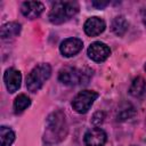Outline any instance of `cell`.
<instances>
[{
    "instance_id": "6da1fadb",
    "label": "cell",
    "mask_w": 146,
    "mask_h": 146,
    "mask_svg": "<svg viewBox=\"0 0 146 146\" xmlns=\"http://www.w3.org/2000/svg\"><path fill=\"white\" fill-rule=\"evenodd\" d=\"M67 135V123L65 119V114L62 111L52 112L46 121V132L44 139L48 143L56 144L65 139Z\"/></svg>"
},
{
    "instance_id": "7a4b0ae2",
    "label": "cell",
    "mask_w": 146,
    "mask_h": 146,
    "mask_svg": "<svg viewBox=\"0 0 146 146\" xmlns=\"http://www.w3.org/2000/svg\"><path fill=\"white\" fill-rule=\"evenodd\" d=\"M79 11L76 1H55L48 14V18L52 24H62L68 21Z\"/></svg>"
},
{
    "instance_id": "3957f363",
    "label": "cell",
    "mask_w": 146,
    "mask_h": 146,
    "mask_svg": "<svg viewBox=\"0 0 146 146\" xmlns=\"http://www.w3.org/2000/svg\"><path fill=\"white\" fill-rule=\"evenodd\" d=\"M92 75V71L90 68H78L67 66L59 71L58 79L62 83L66 86H76L80 83H87Z\"/></svg>"
},
{
    "instance_id": "277c9868",
    "label": "cell",
    "mask_w": 146,
    "mask_h": 146,
    "mask_svg": "<svg viewBox=\"0 0 146 146\" xmlns=\"http://www.w3.org/2000/svg\"><path fill=\"white\" fill-rule=\"evenodd\" d=\"M51 75V67L49 64L42 63L36 65L26 76V88L31 92L38 91L43 83L50 78Z\"/></svg>"
},
{
    "instance_id": "5b68a950",
    "label": "cell",
    "mask_w": 146,
    "mask_h": 146,
    "mask_svg": "<svg viewBox=\"0 0 146 146\" xmlns=\"http://www.w3.org/2000/svg\"><path fill=\"white\" fill-rule=\"evenodd\" d=\"M97 98H98V94L96 91L82 90L72 100V107L76 113L84 114L90 110V107L92 106L94 102Z\"/></svg>"
},
{
    "instance_id": "8992f818",
    "label": "cell",
    "mask_w": 146,
    "mask_h": 146,
    "mask_svg": "<svg viewBox=\"0 0 146 146\" xmlns=\"http://www.w3.org/2000/svg\"><path fill=\"white\" fill-rule=\"evenodd\" d=\"M89 58H91L94 62L97 63H102L104 60H106L110 55H111V49L107 44H105L104 42L100 41H96L94 43H91L87 50Z\"/></svg>"
},
{
    "instance_id": "52a82bcc",
    "label": "cell",
    "mask_w": 146,
    "mask_h": 146,
    "mask_svg": "<svg viewBox=\"0 0 146 146\" xmlns=\"http://www.w3.org/2000/svg\"><path fill=\"white\" fill-rule=\"evenodd\" d=\"M107 140L106 132L100 128H94L86 132L83 141L86 146H104Z\"/></svg>"
},
{
    "instance_id": "ba28073f",
    "label": "cell",
    "mask_w": 146,
    "mask_h": 146,
    "mask_svg": "<svg viewBox=\"0 0 146 146\" xmlns=\"http://www.w3.org/2000/svg\"><path fill=\"white\" fill-rule=\"evenodd\" d=\"M82 47H83V42H82L81 39H79V38H68V39H65L60 43L59 50H60L63 56L72 57V56H75L78 52H80Z\"/></svg>"
},
{
    "instance_id": "9c48e42d",
    "label": "cell",
    "mask_w": 146,
    "mask_h": 146,
    "mask_svg": "<svg viewBox=\"0 0 146 146\" xmlns=\"http://www.w3.org/2000/svg\"><path fill=\"white\" fill-rule=\"evenodd\" d=\"M105 27H106L105 21L97 16L88 18L83 25V30H84L86 34L89 36H96V35L103 33L105 31Z\"/></svg>"
},
{
    "instance_id": "30bf717a",
    "label": "cell",
    "mask_w": 146,
    "mask_h": 146,
    "mask_svg": "<svg viewBox=\"0 0 146 146\" xmlns=\"http://www.w3.org/2000/svg\"><path fill=\"white\" fill-rule=\"evenodd\" d=\"M3 81H5L7 90L13 94L16 90H18V88L21 87L22 74L19 71H17L15 68H8V70H6L5 74H3Z\"/></svg>"
},
{
    "instance_id": "8fae6325",
    "label": "cell",
    "mask_w": 146,
    "mask_h": 146,
    "mask_svg": "<svg viewBox=\"0 0 146 146\" xmlns=\"http://www.w3.org/2000/svg\"><path fill=\"white\" fill-rule=\"evenodd\" d=\"M43 9H44V6L40 1H25L21 7L22 14L30 19H34L39 17L42 14Z\"/></svg>"
},
{
    "instance_id": "7c38bea8",
    "label": "cell",
    "mask_w": 146,
    "mask_h": 146,
    "mask_svg": "<svg viewBox=\"0 0 146 146\" xmlns=\"http://www.w3.org/2000/svg\"><path fill=\"white\" fill-rule=\"evenodd\" d=\"M19 32H21V24L17 22H10L2 25L0 33H1V38L6 40V39H11L17 36Z\"/></svg>"
},
{
    "instance_id": "4fadbf2b",
    "label": "cell",
    "mask_w": 146,
    "mask_h": 146,
    "mask_svg": "<svg viewBox=\"0 0 146 146\" xmlns=\"http://www.w3.org/2000/svg\"><path fill=\"white\" fill-rule=\"evenodd\" d=\"M145 91H146V81L144 80V78L141 76L135 78L129 88L130 95L133 97H140L145 94Z\"/></svg>"
},
{
    "instance_id": "5bb4252c",
    "label": "cell",
    "mask_w": 146,
    "mask_h": 146,
    "mask_svg": "<svg viewBox=\"0 0 146 146\" xmlns=\"http://www.w3.org/2000/svg\"><path fill=\"white\" fill-rule=\"evenodd\" d=\"M128 26H129V24H128V21L125 19L124 16H116V17L113 19L112 25H111L112 31H113L116 35H119V36L123 35V34L127 32Z\"/></svg>"
},
{
    "instance_id": "9a60e30c",
    "label": "cell",
    "mask_w": 146,
    "mask_h": 146,
    "mask_svg": "<svg viewBox=\"0 0 146 146\" xmlns=\"http://www.w3.org/2000/svg\"><path fill=\"white\" fill-rule=\"evenodd\" d=\"M0 140L1 146H10L15 140V132L10 128L2 125L0 128Z\"/></svg>"
},
{
    "instance_id": "2e32d148",
    "label": "cell",
    "mask_w": 146,
    "mask_h": 146,
    "mask_svg": "<svg viewBox=\"0 0 146 146\" xmlns=\"http://www.w3.org/2000/svg\"><path fill=\"white\" fill-rule=\"evenodd\" d=\"M30 105H31V99H30L26 95H24V94L18 95V96L15 98V100H14V110H15L16 113L23 112V111L26 110Z\"/></svg>"
},
{
    "instance_id": "e0dca14e",
    "label": "cell",
    "mask_w": 146,
    "mask_h": 146,
    "mask_svg": "<svg viewBox=\"0 0 146 146\" xmlns=\"http://www.w3.org/2000/svg\"><path fill=\"white\" fill-rule=\"evenodd\" d=\"M135 114V108L130 104H125L117 112V121H124Z\"/></svg>"
},
{
    "instance_id": "ac0fdd59",
    "label": "cell",
    "mask_w": 146,
    "mask_h": 146,
    "mask_svg": "<svg viewBox=\"0 0 146 146\" xmlns=\"http://www.w3.org/2000/svg\"><path fill=\"white\" fill-rule=\"evenodd\" d=\"M104 117H105V115H104L103 112H96L92 116V123L94 124H99V123L103 122Z\"/></svg>"
},
{
    "instance_id": "d6986e66",
    "label": "cell",
    "mask_w": 146,
    "mask_h": 146,
    "mask_svg": "<svg viewBox=\"0 0 146 146\" xmlns=\"http://www.w3.org/2000/svg\"><path fill=\"white\" fill-rule=\"evenodd\" d=\"M108 1H92L91 2V5L94 6V7H96V8H98V9H103V8H105L106 6H108Z\"/></svg>"
},
{
    "instance_id": "ffe728a7",
    "label": "cell",
    "mask_w": 146,
    "mask_h": 146,
    "mask_svg": "<svg viewBox=\"0 0 146 146\" xmlns=\"http://www.w3.org/2000/svg\"><path fill=\"white\" fill-rule=\"evenodd\" d=\"M141 19H143V23H144V25L146 26V8L141 9Z\"/></svg>"
},
{
    "instance_id": "44dd1931",
    "label": "cell",
    "mask_w": 146,
    "mask_h": 146,
    "mask_svg": "<svg viewBox=\"0 0 146 146\" xmlns=\"http://www.w3.org/2000/svg\"><path fill=\"white\" fill-rule=\"evenodd\" d=\"M145 72H146V64H145Z\"/></svg>"
}]
</instances>
